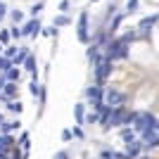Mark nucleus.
Segmentation results:
<instances>
[{"instance_id":"nucleus-1","label":"nucleus","mask_w":159,"mask_h":159,"mask_svg":"<svg viewBox=\"0 0 159 159\" xmlns=\"http://www.w3.org/2000/svg\"><path fill=\"white\" fill-rule=\"evenodd\" d=\"M157 128V119H154V114L150 112H135V119H133V131H138L140 135L145 131H154Z\"/></svg>"},{"instance_id":"nucleus-2","label":"nucleus","mask_w":159,"mask_h":159,"mask_svg":"<svg viewBox=\"0 0 159 159\" xmlns=\"http://www.w3.org/2000/svg\"><path fill=\"white\" fill-rule=\"evenodd\" d=\"M124 100H126V95H124V93H119V90H114V88L105 90V95H102V102H105L107 107H112V109L121 107V105H124Z\"/></svg>"},{"instance_id":"nucleus-3","label":"nucleus","mask_w":159,"mask_h":159,"mask_svg":"<svg viewBox=\"0 0 159 159\" xmlns=\"http://www.w3.org/2000/svg\"><path fill=\"white\" fill-rule=\"evenodd\" d=\"M109 74H112V60L109 57H98L95 60V76H98V81H105Z\"/></svg>"},{"instance_id":"nucleus-4","label":"nucleus","mask_w":159,"mask_h":159,"mask_svg":"<svg viewBox=\"0 0 159 159\" xmlns=\"http://www.w3.org/2000/svg\"><path fill=\"white\" fill-rule=\"evenodd\" d=\"M76 33H79V40H81V43H88V38H90V33H88V12H81Z\"/></svg>"},{"instance_id":"nucleus-5","label":"nucleus","mask_w":159,"mask_h":159,"mask_svg":"<svg viewBox=\"0 0 159 159\" xmlns=\"http://www.w3.org/2000/svg\"><path fill=\"white\" fill-rule=\"evenodd\" d=\"M126 119H128V114L124 112V107H116L112 112V116H109V126H121Z\"/></svg>"},{"instance_id":"nucleus-6","label":"nucleus","mask_w":159,"mask_h":159,"mask_svg":"<svg viewBox=\"0 0 159 159\" xmlns=\"http://www.w3.org/2000/svg\"><path fill=\"white\" fill-rule=\"evenodd\" d=\"M21 31L26 33V36H38L43 29H40L38 21H33V19H31V21H26V24H24V29H21Z\"/></svg>"},{"instance_id":"nucleus-7","label":"nucleus","mask_w":159,"mask_h":159,"mask_svg":"<svg viewBox=\"0 0 159 159\" xmlns=\"http://www.w3.org/2000/svg\"><path fill=\"white\" fill-rule=\"evenodd\" d=\"M140 150H143V143H140V140H133V143H128V145H126V154H128L131 159L138 157Z\"/></svg>"},{"instance_id":"nucleus-8","label":"nucleus","mask_w":159,"mask_h":159,"mask_svg":"<svg viewBox=\"0 0 159 159\" xmlns=\"http://www.w3.org/2000/svg\"><path fill=\"white\" fill-rule=\"evenodd\" d=\"M157 19H159L157 14H152V17H145V19H143V21L138 24V31H143V33H145V31H150V29L154 26V21H157Z\"/></svg>"},{"instance_id":"nucleus-9","label":"nucleus","mask_w":159,"mask_h":159,"mask_svg":"<svg viewBox=\"0 0 159 159\" xmlns=\"http://www.w3.org/2000/svg\"><path fill=\"white\" fill-rule=\"evenodd\" d=\"M102 90H100V86H88L86 88V98H90V100H102Z\"/></svg>"},{"instance_id":"nucleus-10","label":"nucleus","mask_w":159,"mask_h":159,"mask_svg":"<svg viewBox=\"0 0 159 159\" xmlns=\"http://www.w3.org/2000/svg\"><path fill=\"white\" fill-rule=\"evenodd\" d=\"M26 57H29V48H19V52L12 60V64H21V62H26Z\"/></svg>"},{"instance_id":"nucleus-11","label":"nucleus","mask_w":159,"mask_h":159,"mask_svg":"<svg viewBox=\"0 0 159 159\" xmlns=\"http://www.w3.org/2000/svg\"><path fill=\"white\" fill-rule=\"evenodd\" d=\"M5 81H10V83H17V81H19V69H17V66H12V69L5 74Z\"/></svg>"},{"instance_id":"nucleus-12","label":"nucleus","mask_w":159,"mask_h":159,"mask_svg":"<svg viewBox=\"0 0 159 159\" xmlns=\"http://www.w3.org/2000/svg\"><path fill=\"white\" fill-rule=\"evenodd\" d=\"M12 145H14V143H12V138H10V135H0V150H2V152H7Z\"/></svg>"},{"instance_id":"nucleus-13","label":"nucleus","mask_w":159,"mask_h":159,"mask_svg":"<svg viewBox=\"0 0 159 159\" xmlns=\"http://www.w3.org/2000/svg\"><path fill=\"white\" fill-rule=\"evenodd\" d=\"M19 126H21L19 121H10V124H0V131H2V133L7 135L10 131H14V128H19Z\"/></svg>"},{"instance_id":"nucleus-14","label":"nucleus","mask_w":159,"mask_h":159,"mask_svg":"<svg viewBox=\"0 0 159 159\" xmlns=\"http://www.w3.org/2000/svg\"><path fill=\"white\" fill-rule=\"evenodd\" d=\"M74 116H76V121H79V124H83V121H86V116H83V105H74Z\"/></svg>"},{"instance_id":"nucleus-15","label":"nucleus","mask_w":159,"mask_h":159,"mask_svg":"<svg viewBox=\"0 0 159 159\" xmlns=\"http://www.w3.org/2000/svg\"><path fill=\"white\" fill-rule=\"evenodd\" d=\"M12 60H7V57H0V71H2V74H7V71H10V69H12Z\"/></svg>"},{"instance_id":"nucleus-16","label":"nucleus","mask_w":159,"mask_h":159,"mask_svg":"<svg viewBox=\"0 0 159 159\" xmlns=\"http://www.w3.org/2000/svg\"><path fill=\"white\" fill-rule=\"evenodd\" d=\"M24 66H26L29 71H31V76H33V74H36V57H33V55H29L26 62H24Z\"/></svg>"},{"instance_id":"nucleus-17","label":"nucleus","mask_w":159,"mask_h":159,"mask_svg":"<svg viewBox=\"0 0 159 159\" xmlns=\"http://www.w3.org/2000/svg\"><path fill=\"white\" fill-rule=\"evenodd\" d=\"M29 90H31V95H33V98H36V95L40 98V93H43V88L38 86V81H36V79L31 81V86H29Z\"/></svg>"},{"instance_id":"nucleus-18","label":"nucleus","mask_w":159,"mask_h":159,"mask_svg":"<svg viewBox=\"0 0 159 159\" xmlns=\"http://www.w3.org/2000/svg\"><path fill=\"white\" fill-rule=\"evenodd\" d=\"M14 93H17V83H10V81H7L5 83V98H14Z\"/></svg>"},{"instance_id":"nucleus-19","label":"nucleus","mask_w":159,"mask_h":159,"mask_svg":"<svg viewBox=\"0 0 159 159\" xmlns=\"http://www.w3.org/2000/svg\"><path fill=\"white\" fill-rule=\"evenodd\" d=\"M121 138L126 140V145H128V143H133V140H135V133H133L131 128H124V131H121Z\"/></svg>"},{"instance_id":"nucleus-20","label":"nucleus","mask_w":159,"mask_h":159,"mask_svg":"<svg viewBox=\"0 0 159 159\" xmlns=\"http://www.w3.org/2000/svg\"><path fill=\"white\" fill-rule=\"evenodd\" d=\"M7 109H10V112H17V114H19L21 109H24V107H21V102H19V100H17V102H14V100H10V105H7Z\"/></svg>"},{"instance_id":"nucleus-21","label":"nucleus","mask_w":159,"mask_h":159,"mask_svg":"<svg viewBox=\"0 0 159 159\" xmlns=\"http://www.w3.org/2000/svg\"><path fill=\"white\" fill-rule=\"evenodd\" d=\"M66 24H69V17H64V14H60V17L55 19V24H52V26L57 29V26H66Z\"/></svg>"},{"instance_id":"nucleus-22","label":"nucleus","mask_w":159,"mask_h":159,"mask_svg":"<svg viewBox=\"0 0 159 159\" xmlns=\"http://www.w3.org/2000/svg\"><path fill=\"white\" fill-rule=\"evenodd\" d=\"M10 17H12V21H14V24H19V21L24 19V14H21L19 10H12V12H10Z\"/></svg>"},{"instance_id":"nucleus-23","label":"nucleus","mask_w":159,"mask_h":159,"mask_svg":"<svg viewBox=\"0 0 159 159\" xmlns=\"http://www.w3.org/2000/svg\"><path fill=\"white\" fill-rule=\"evenodd\" d=\"M17 52H19V48H7V50H5V57H7V60H14Z\"/></svg>"},{"instance_id":"nucleus-24","label":"nucleus","mask_w":159,"mask_h":159,"mask_svg":"<svg viewBox=\"0 0 159 159\" xmlns=\"http://www.w3.org/2000/svg\"><path fill=\"white\" fill-rule=\"evenodd\" d=\"M10 36H12V38H19V36H24V31H21L19 26H14V29H10Z\"/></svg>"},{"instance_id":"nucleus-25","label":"nucleus","mask_w":159,"mask_h":159,"mask_svg":"<svg viewBox=\"0 0 159 159\" xmlns=\"http://www.w3.org/2000/svg\"><path fill=\"white\" fill-rule=\"evenodd\" d=\"M121 19H124V12H121V14H116V19L112 21V31H116V26L121 24Z\"/></svg>"},{"instance_id":"nucleus-26","label":"nucleus","mask_w":159,"mask_h":159,"mask_svg":"<svg viewBox=\"0 0 159 159\" xmlns=\"http://www.w3.org/2000/svg\"><path fill=\"white\" fill-rule=\"evenodd\" d=\"M95 121H98V112H90L86 116V124H95Z\"/></svg>"},{"instance_id":"nucleus-27","label":"nucleus","mask_w":159,"mask_h":159,"mask_svg":"<svg viewBox=\"0 0 159 159\" xmlns=\"http://www.w3.org/2000/svg\"><path fill=\"white\" fill-rule=\"evenodd\" d=\"M135 7H138V0H128V2H126V10H128V12H133Z\"/></svg>"},{"instance_id":"nucleus-28","label":"nucleus","mask_w":159,"mask_h":159,"mask_svg":"<svg viewBox=\"0 0 159 159\" xmlns=\"http://www.w3.org/2000/svg\"><path fill=\"white\" fill-rule=\"evenodd\" d=\"M40 10H43V5H40V2H38V5H33V7H31V14H33V17H36V14H38Z\"/></svg>"},{"instance_id":"nucleus-29","label":"nucleus","mask_w":159,"mask_h":159,"mask_svg":"<svg viewBox=\"0 0 159 159\" xmlns=\"http://www.w3.org/2000/svg\"><path fill=\"white\" fill-rule=\"evenodd\" d=\"M5 14H7V5H5V2H0V19H2Z\"/></svg>"},{"instance_id":"nucleus-30","label":"nucleus","mask_w":159,"mask_h":159,"mask_svg":"<svg viewBox=\"0 0 159 159\" xmlns=\"http://www.w3.org/2000/svg\"><path fill=\"white\" fill-rule=\"evenodd\" d=\"M62 140H64V143H66V140H71V131H62Z\"/></svg>"},{"instance_id":"nucleus-31","label":"nucleus","mask_w":159,"mask_h":159,"mask_svg":"<svg viewBox=\"0 0 159 159\" xmlns=\"http://www.w3.org/2000/svg\"><path fill=\"white\" fill-rule=\"evenodd\" d=\"M60 10H62V12H64V10H69V0H62V2H60Z\"/></svg>"},{"instance_id":"nucleus-32","label":"nucleus","mask_w":159,"mask_h":159,"mask_svg":"<svg viewBox=\"0 0 159 159\" xmlns=\"http://www.w3.org/2000/svg\"><path fill=\"white\" fill-rule=\"evenodd\" d=\"M0 40H2V43H7V40H10V33L2 31V33H0Z\"/></svg>"},{"instance_id":"nucleus-33","label":"nucleus","mask_w":159,"mask_h":159,"mask_svg":"<svg viewBox=\"0 0 159 159\" xmlns=\"http://www.w3.org/2000/svg\"><path fill=\"white\" fill-rule=\"evenodd\" d=\"M21 147H29V135H26V133L21 135Z\"/></svg>"},{"instance_id":"nucleus-34","label":"nucleus","mask_w":159,"mask_h":159,"mask_svg":"<svg viewBox=\"0 0 159 159\" xmlns=\"http://www.w3.org/2000/svg\"><path fill=\"white\" fill-rule=\"evenodd\" d=\"M55 159H69V154H66V152H57V154H55Z\"/></svg>"},{"instance_id":"nucleus-35","label":"nucleus","mask_w":159,"mask_h":159,"mask_svg":"<svg viewBox=\"0 0 159 159\" xmlns=\"http://www.w3.org/2000/svg\"><path fill=\"white\" fill-rule=\"evenodd\" d=\"M2 88H5V76H2V79H0V90H2Z\"/></svg>"},{"instance_id":"nucleus-36","label":"nucleus","mask_w":159,"mask_h":159,"mask_svg":"<svg viewBox=\"0 0 159 159\" xmlns=\"http://www.w3.org/2000/svg\"><path fill=\"white\" fill-rule=\"evenodd\" d=\"M154 131H159V121H157V128H154Z\"/></svg>"},{"instance_id":"nucleus-37","label":"nucleus","mask_w":159,"mask_h":159,"mask_svg":"<svg viewBox=\"0 0 159 159\" xmlns=\"http://www.w3.org/2000/svg\"><path fill=\"white\" fill-rule=\"evenodd\" d=\"M0 124H2V114H0Z\"/></svg>"},{"instance_id":"nucleus-38","label":"nucleus","mask_w":159,"mask_h":159,"mask_svg":"<svg viewBox=\"0 0 159 159\" xmlns=\"http://www.w3.org/2000/svg\"><path fill=\"white\" fill-rule=\"evenodd\" d=\"M93 2H95V0H93Z\"/></svg>"}]
</instances>
